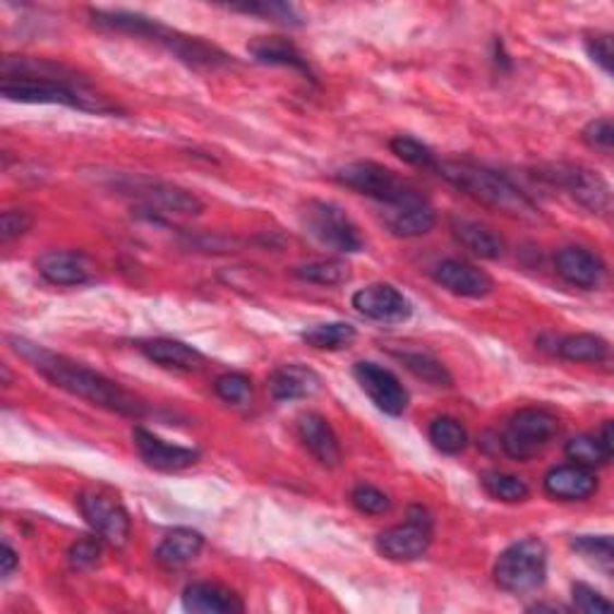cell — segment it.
<instances>
[{"mask_svg":"<svg viewBox=\"0 0 614 614\" xmlns=\"http://www.w3.org/2000/svg\"><path fill=\"white\" fill-rule=\"evenodd\" d=\"M8 343L12 346V351L22 355V358L34 367L36 373L46 377L54 387L68 391V394L78 397L82 401H90L92 406H99L110 413H120L128 417H142L146 413V406L138 397L130 394V391L122 389L120 385H116L114 379L92 370V367L48 351L29 339L8 336Z\"/></svg>","mask_w":614,"mask_h":614,"instance_id":"cell-1","label":"cell"},{"mask_svg":"<svg viewBox=\"0 0 614 614\" xmlns=\"http://www.w3.org/2000/svg\"><path fill=\"white\" fill-rule=\"evenodd\" d=\"M90 17L99 29L130 34L138 36V39L164 46L166 51H170L178 60L192 68H219L231 63V56L221 51L214 44H206L200 36H188L178 29H170L162 22L140 15V12L92 10Z\"/></svg>","mask_w":614,"mask_h":614,"instance_id":"cell-2","label":"cell"},{"mask_svg":"<svg viewBox=\"0 0 614 614\" xmlns=\"http://www.w3.org/2000/svg\"><path fill=\"white\" fill-rule=\"evenodd\" d=\"M435 170H439V176L449 180L453 188H459L483 206L513 219H538V206L509 178L493 168L477 166L473 162H441Z\"/></svg>","mask_w":614,"mask_h":614,"instance_id":"cell-3","label":"cell"},{"mask_svg":"<svg viewBox=\"0 0 614 614\" xmlns=\"http://www.w3.org/2000/svg\"><path fill=\"white\" fill-rule=\"evenodd\" d=\"M0 94L8 102L20 104H58L90 114H114L104 96H96L90 87H84L78 75L70 78H12L0 84Z\"/></svg>","mask_w":614,"mask_h":614,"instance_id":"cell-4","label":"cell"},{"mask_svg":"<svg viewBox=\"0 0 614 614\" xmlns=\"http://www.w3.org/2000/svg\"><path fill=\"white\" fill-rule=\"evenodd\" d=\"M547 579V547L543 540L526 538L507 547L495 562V581L507 593H533Z\"/></svg>","mask_w":614,"mask_h":614,"instance_id":"cell-5","label":"cell"},{"mask_svg":"<svg viewBox=\"0 0 614 614\" xmlns=\"http://www.w3.org/2000/svg\"><path fill=\"white\" fill-rule=\"evenodd\" d=\"M336 180L355 192L385 202L389 206H406L415 202H425V198L406 180H401L394 170L379 166L375 162H353L336 170Z\"/></svg>","mask_w":614,"mask_h":614,"instance_id":"cell-6","label":"cell"},{"mask_svg":"<svg viewBox=\"0 0 614 614\" xmlns=\"http://www.w3.org/2000/svg\"><path fill=\"white\" fill-rule=\"evenodd\" d=\"M120 194H128V198L140 200L142 204H146L150 209H162V212L168 214H182V216H198L204 204L186 188L170 186V182L164 180H154L146 176H114V182H110Z\"/></svg>","mask_w":614,"mask_h":614,"instance_id":"cell-7","label":"cell"},{"mask_svg":"<svg viewBox=\"0 0 614 614\" xmlns=\"http://www.w3.org/2000/svg\"><path fill=\"white\" fill-rule=\"evenodd\" d=\"M557 415H552L545 409H523L509 421L505 435H501V447L511 459L528 461L550 447V441L557 437Z\"/></svg>","mask_w":614,"mask_h":614,"instance_id":"cell-8","label":"cell"},{"mask_svg":"<svg viewBox=\"0 0 614 614\" xmlns=\"http://www.w3.org/2000/svg\"><path fill=\"white\" fill-rule=\"evenodd\" d=\"M305 226L312 236L336 252H361L365 248V238L361 228L353 224V219L334 202L312 200L305 209Z\"/></svg>","mask_w":614,"mask_h":614,"instance_id":"cell-9","label":"cell"},{"mask_svg":"<svg viewBox=\"0 0 614 614\" xmlns=\"http://www.w3.org/2000/svg\"><path fill=\"white\" fill-rule=\"evenodd\" d=\"M429 543H433V521L423 507H411L406 523L389 528L377 538V550L391 562H415L429 550Z\"/></svg>","mask_w":614,"mask_h":614,"instance_id":"cell-10","label":"cell"},{"mask_svg":"<svg viewBox=\"0 0 614 614\" xmlns=\"http://www.w3.org/2000/svg\"><path fill=\"white\" fill-rule=\"evenodd\" d=\"M78 507L84 521L92 526V531L104 543L114 547H126L130 540V513L114 497L102 493H82L78 497Z\"/></svg>","mask_w":614,"mask_h":614,"instance_id":"cell-11","label":"cell"},{"mask_svg":"<svg viewBox=\"0 0 614 614\" xmlns=\"http://www.w3.org/2000/svg\"><path fill=\"white\" fill-rule=\"evenodd\" d=\"M550 178L567 190L571 198L586 206L593 214H607L612 209V190L607 180L586 166H574V164H562L555 166V174Z\"/></svg>","mask_w":614,"mask_h":614,"instance_id":"cell-12","label":"cell"},{"mask_svg":"<svg viewBox=\"0 0 614 614\" xmlns=\"http://www.w3.org/2000/svg\"><path fill=\"white\" fill-rule=\"evenodd\" d=\"M353 375L358 379V385L363 387L365 394L373 399L375 406L382 413L401 415L409 409L406 387H403L401 379L391 370H387V367L370 361H361L355 363Z\"/></svg>","mask_w":614,"mask_h":614,"instance_id":"cell-13","label":"cell"},{"mask_svg":"<svg viewBox=\"0 0 614 614\" xmlns=\"http://www.w3.org/2000/svg\"><path fill=\"white\" fill-rule=\"evenodd\" d=\"M353 307L379 324H401L413 312L411 300L389 284H370L353 296Z\"/></svg>","mask_w":614,"mask_h":614,"instance_id":"cell-14","label":"cell"},{"mask_svg":"<svg viewBox=\"0 0 614 614\" xmlns=\"http://www.w3.org/2000/svg\"><path fill=\"white\" fill-rule=\"evenodd\" d=\"M132 439H134V449H138L140 459L150 465V469H156V471H182V469H190V465H194L200 459L198 449L168 445V441L158 439L144 427H134Z\"/></svg>","mask_w":614,"mask_h":614,"instance_id":"cell-15","label":"cell"},{"mask_svg":"<svg viewBox=\"0 0 614 614\" xmlns=\"http://www.w3.org/2000/svg\"><path fill=\"white\" fill-rule=\"evenodd\" d=\"M433 276L441 288L461 298H485L495 288V281L489 279V274L461 260L439 262Z\"/></svg>","mask_w":614,"mask_h":614,"instance_id":"cell-16","label":"cell"},{"mask_svg":"<svg viewBox=\"0 0 614 614\" xmlns=\"http://www.w3.org/2000/svg\"><path fill=\"white\" fill-rule=\"evenodd\" d=\"M545 493L559 501H583L598 493L595 471L579 463H564L545 475Z\"/></svg>","mask_w":614,"mask_h":614,"instance_id":"cell-17","label":"cell"},{"mask_svg":"<svg viewBox=\"0 0 614 614\" xmlns=\"http://www.w3.org/2000/svg\"><path fill=\"white\" fill-rule=\"evenodd\" d=\"M296 429L305 449L310 451L319 463L327 465V469H336L341 463V445L324 415L303 413L298 417Z\"/></svg>","mask_w":614,"mask_h":614,"instance_id":"cell-18","label":"cell"},{"mask_svg":"<svg viewBox=\"0 0 614 614\" xmlns=\"http://www.w3.org/2000/svg\"><path fill=\"white\" fill-rule=\"evenodd\" d=\"M36 269L54 286H82L92 279V264L82 252L48 250L36 260Z\"/></svg>","mask_w":614,"mask_h":614,"instance_id":"cell-19","label":"cell"},{"mask_svg":"<svg viewBox=\"0 0 614 614\" xmlns=\"http://www.w3.org/2000/svg\"><path fill=\"white\" fill-rule=\"evenodd\" d=\"M557 274L579 288H598L605 279V264L586 248H564L555 257Z\"/></svg>","mask_w":614,"mask_h":614,"instance_id":"cell-20","label":"cell"},{"mask_svg":"<svg viewBox=\"0 0 614 614\" xmlns=\"http://www.w3.org/2000/svg\"><path fill=\"white\" fill-rule=\"evenodd\" d=\"M140 351L150 358L152 363L168 367V370H180V373H198L204 367V355L188 346V343L176 341V339H150L140 343Z\"/></svg>","mask_w":614,"mask_h":614,"instance_id":"cell-21","label":"cell"},{"mask_svg":"<svg viewBox=\"0 0 614 614\" xmlns=\"http://www.w3.org/2000/svg\"><path fill=\"white\" fill-rule=\"evenodd\" d=\"M182 607L194 614H233L243 612V600L219 583H192L182 593Z\"/></svg>","mask_w":614,"mask_h":614,"instance_id":"cell-22","label":"cell"},{"mask_svg":"<svg viewBox=\"0 0 614 614\" xmlns=\"http://www.w3.org/2000/svg\"><path fill=\"white\" fill-rule=\"evenodd\" d=\"M322 389V379L310 367L303 365H284L269 377V391L276 401H296L315 397Z\"/></svg>","mask_w":614,"mask_h":614,"instance_id":"cell-23","label":"cell"},{"mask_svg":"<svg viewBox=\"0 0 614 614\" xmlns=\"http://www.w3.org/2000/svg\"><path fill=\"white\" fill-rule=\"evenodd\" d=\"M248 51L257 63L291 68V70H298V72H305V75H310L307 58L298 51L296 44L284 39V36H257L255 42H250Z\"/></svg>","mask_w":614,"mask_h":614,"instance_id":"cell-24","label":"cell"},{"mask_svg":"<svg viewBox=\"0 0 614 614\" xmlns=\"http://www.w3.org/2000/svg\"><path fill=\"white\" fill-rule=\"evenodd\" d=\"M202 547H204L202 533L192 531V528H176V531H170L162 540V545L156 547V562L166 569H180L192 559H198Z\"/></svg>","mask_w":614,"mask_h":614,"instance_id":"cell-25","label":"cell"},{"mask_svg":"<svg viewBox=\"0 0 614 614\" xmlns=\"http://www.w3.org/2000/svg\"><path fill=\"white\" fill-rule=\"evenodd\" d=\"M453 233H457V240L465 250H471L475 257H483V260H499L505 255V240L493 228L477 224V221H457Z\"/></svg>","mask_w":614,"mask_h":614,"instance_id":"cell-26","label":"cell"},{"mask_svg":"<svg viewBox=\"0 0 614 614\" xmlns=\"http://www.w3.org/2000/svg\"><path fill=\"white\" fill-rule=\"evenodd\" d=\"M389 228L394 236L401 238H421L429 233L437 224L435 209L427 202H415L406 206H397V212L389 216Z\"/></svg>","mask_w":614,"mask_h":614,"instance_id":"cell-27","label":"cell"},{"mask_svg":"<svg viewBox=\"0 0 614 614\" xmlns=\"http://www.w3.org/2000/svg\"><path fill=\"white\" fill-rule=\"evenodd\" d=\"M555 353L569 363H603L610 355V343L598 334H569L557 339Z\"/></svg>","mask_w":614,"mask_h":614,"instance_id":"cell-28","label":"cell"},{"mask_svg":"<svg viewBox=\"0 0 614 614\" xmlns=\"http://www.w3.org/2000/svg\"><path fill=\"white\" fill-rule=\"evenodd\" d=\"M303 341L317 351H343L355 341V327L346 322L317 324L303 331Z\"/></svg>","mask_w":614,"mask_h":614,"instance_id":"cell-29","label":"cell"},{"mask_svg":"<svg viewBox=\"0 0 614 614\" xmlns=\"http://www.w3.org/2000/svg\"><path fill=\"white\" fill-rule=\"evenodd\" d=\"M427 435L435 449H439L441 453H449V457L461 453L465 447H469V433H465V427L449 415L435 417V421L429 423Z\"/></svg>","mask_w":614,"mask_h":614,"instance_id":"cell-30","label":"cell"},{"mask_svg":"<svg viewBox=\"0 0 614 614\" xmlns=\"http://www.w3.org/2000/svg\"><path fill=\"white\" fill-rule=\"evenodd\" d=\"M397 355H399V361L406 365L417 379H423V382L433 385V387H451L453 379H451L449 370L437 358H433L429 353L403 351V353H397Z\"/></svg>","mask_w":614,"mask_h":614,"instance_id":"cell-31","label":"cell"},{"mask_svg":"<svg viewBox=\"0 0 614 614\" xmlns=\"http://www.w3.org/2000/svg\"><path fill=\"white\" fill-rule=\"evenodd\" d=\"M481 483L489 497H495L499 501H509V505H516V501H523L528 497V485L521 481V477L509 473H499V471L483 473Z\"/></svg>","mask_w":614,"mask_h":614,"instance_id":"cell-32","label":"cell"},{"mask_svg":"<svg viewBox=\"0 0 614 614\" xmlns=\"http://www.w3.org/2000/svg\"><path fill=\"white\" fill-rule=\"evenodd\" d=\"M567 457L571 459V463H579L591 471L600 469V465H605L612 459L605 447L600 445L598 435H581L567 441Z\"/></svg>","mask_w":614,"mask_h":614,"instance_id":"cell-33","label":"cell"},{"mask_svg":"<svg viewBox=\"0 0 614 614\" xmlns=\"http://www.w3.org/2000/svg\"><path fill=\"white\" fill-rule=\"evenodd\" d=\"M307 284H317V286H341L346 284L351 279L349 267L339 262V260H319V262H310L300 267L296 272Z\"/></svg>","mask_w":614,"mask_h":614,"instance_id":"cell-34","label":"cell"},{"mask_svg":"<svg viewBox=\"0 0 614 614\" xmlns=\"http://www.w3.org/2000/svg\"><path fill=\"white\" fill-rule=\"evenodd\" d=\"M233 12H245V15H260L264 20H272L276 24H284V27H300L303 20L296 12V8L288 3H240V5H231Z\"/></svg>","mask_w":614,"mask_h":614,"instance_id":"cell-35","label":"cell"},{"mask_svg":"<svg viewBox=\"0 0 614 614\" xmlns=\"http://www.w3.org/2000/svg\"><path fill=\"white\" fill-rule=\"evenodd\" d=\"M571 547L576 552H581L583 557L593 559L598 567H603L605 571L612 569L614 552H612V538L610 535H579V538L571 540Z\"/></svg>","mask_w":614,"mask_h":614,"instance_id":"cell-36","label":"cell"},{"mask_svg":"<svg viewBox=\"0 0 614 614\" xmlns=\"http://www.w3.org/2000/svg\"><path fill=\"white\" fill-rule=\"evenodd\" d=\"M214 391L221 401L233 403V406H243L252 397V382L240 373H226L214 382Z\"/></svg>","mask_w":614,"mask_h":614,"instance_id":"cell-37","label":"cell"},{"mask_svg":"<svg viewBox=\"0 0 614 614\" xmlns=\"http://www.w3.org/2000/svg\"><path fill=\"white\" fill-rule=\"evenodd\" d=\"M389 146H391V152H394L401 158V162H406L411 166L437 168V164H439L435 154L429 152L423 142H417L413 138H403V134H399V138L389 142Z\"/></svg>","mask_w":614,"mask_h":614,"instance_id":"cell-38","label":"cell"},{"mask_svg":"<svg viewBox=\"0 0 614 614\" xmlns=\"http://www.w3.org/2000/svg\"><path fill=\"white\" fill-rule=\"evenodd\" d=\"M351 501L355 509L363 513H370V516H382L391 509V499L382 493V489H377L373 485L355 487L351 493Z\"/></svg>","mask_w":614,"mask_h":614,"instance_id":"cell-39","label":"cell"},{"mask_svg":"<svg viewBox=\"0 0 614 614\" xmlns=\"http://www.w3.org/2000/svg\"><path fill=\"white\" fill-rule=\"evenodd\" d=\"M571 595H574V605L576 610H581L586 614H603V612H612V603L600 595L595 588L586 586V583H574L571 586Z\"/></svg>","mask_w":614,"mask_h":614,"instance_id":"cell-40","label":"cell"},{"mask_svg":"<svg viewBox=\"0 0 614 614\" xmlns=\"http://www.w3.org/2000/svg\"><path fill=\"white\" fill-rule=\"evenodd\" d=\"M99 557H102V543L94 538L78 540V543L72 545L70 552H68V559L72 564V569H78V571L96 567Z\"/></svg>","mask_w":614,"mask_h":614,"instance_id":"cell-41","label":"cell"},{"mask_svg":"<svg viewBox=\"0 0 614 614\" xmlns=\"http://www.w3.org/2000/svg\"><path fill=\"white\" fill-rule=\"evenodd\" d=\"M29 226L32 216L27 212H22V209H8V212H3V219H0V240L8 245L10 240L24 236Z\"/></svg>","mask_w":614,"mask_h":614,"instance_id":"cell-42","label":"cell"},{"mask_svg":"<svg viewBox=\"0 0 614 614\" xmlns=\"http://www.w3.org/2000/svg\"><path fill=\"white\" fill-rule=\"evenodd\" d=\"M583 140L588 146H593V150H603L610 152L612 144H614V126L610 118H598L593 122H588L586 130H583Z\"/></svg>","mask_w":614,"mask_h":614,"instance_id":"cell-43","label":"cell"},{"mask_svg":"<svg viewBox=\"0 0 614 614\" xmlns=\"http://www.w3.org/2000/svg\"><path fill=\"white\" fill-rule=\"evenodd\" d=\"M586 51L605 72H612V36L610 34L588 36Z\"/></svg>","mask_w":614,"mask_h":614,"instance_id":"cell-44","label":"cell"},{"mask_svg":"<svg viewBox=\"0 0 614 614\" xmlns=\"http://www.w3.org/2000/svg\"><path fill=\"white\" fill-rule=\"evenodd\" d=\"M17 564H20L17 552L12 550L8 543H3V547H0V574L8 579V576L17 569Z\"/></svg>","mask_w":614,"mask_h":614,"instance_id":"cell-45","label":"cell"},{"mask_svg":"<svg viewBox=\"0 0 614 614\" xmlns=\"http://www.w3.org/2000/svg\"><path fill=\"white\" fill-rule=\"evenodd\" d=\"M598 439H600V445L605 447V451L610 453V457H614V433H612V423L610 421L603 425V429H600Z\"/></svg>","mask_w":614,"mask_h":614,"instance_id":"cell-46","label":"cell"}]
</instances>
